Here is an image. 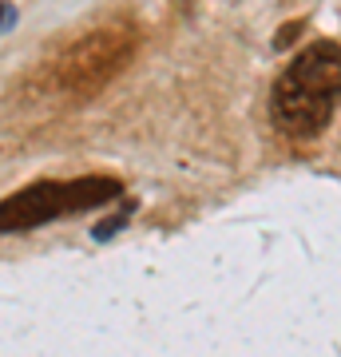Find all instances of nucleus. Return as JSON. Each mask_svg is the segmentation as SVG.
I'll use <instances>...</instances> for the list:
<instances>
[{"label": "nucleus", "mask_w": 341, "mask_h": 357, "mask_svg": "<svg viewBox=\"0 0 341 357\" xmlns=\"http://www.w3.org/2000/svg\"><path fill=\"white\" fill-rule=\"evenodd\" d=\"M341 100V48L333 40H317L294 60L274 84L270 115L274 128L290 139H314L329 128Z\"/></svg>", "instance_id": "obj_1"}, {"label": "nucleus", "mask_w": 341, "mask_h": 357, "mask_svg": "<svg viewBox=\"0 0 341 357\" xmlns=\"http://www.w3.org/2000/svg\"><path fill=\"white\" fill-rule=\"evenodd\" d=\"M119 178L112 175H84V178H63V183H32L24 191L8 195L0 203V234H20L36 230L44 222L68 215H84L103 203L119 199Z\"/></svg>", "instance_id": "obj_2"}, {"label": "nucleus", "mask_w": 341, "mask_h": 357, "mask_svg": "<svg viewBox=\"0 0 341 357\" xmlns=\"http://www.w3.org/2000/svg\"><path fill=\"white\" fill-rule=\"evenodd\" d=\"M135 56V32L127 24L96 28L88 36H79L76 44H68L56 60V88L72 100H88L103 84H112L127 68V60Z\"/></svg>", "instance_id": "obj_3"}, {"label": "nucleus", "mask_w": 341, "mask_h": 357, "mask_svg": "<svg viewBox=\"0 0 341 357\" xmlns=\"http://www.w3.org/2000/svg\"><path fill=\"white\" fill-rule=\"evenodd\" d=\"M127 211H131V206H127ZM127 211H123V215H112V218H107V222H100V227L91 230V234H96V238H100V243H103V238H112L115 230L123 227V218H127Z\"/></svg>", "instance_id": "obj_4"}, {"label": "nucleus", "mask_w": 341, "mask_h": 357, "mask_svg": "<svg viewBox=\"0 0 341 357\" xmlns=\"http://www.w3.org/2000/svg\"><path fill=\"white\" fill-rule=\"evenodd\" d=\"M16 13H13V4H0V28H13Z\"/></svg>", "instance_id": "obj_5"}]
</instances>
